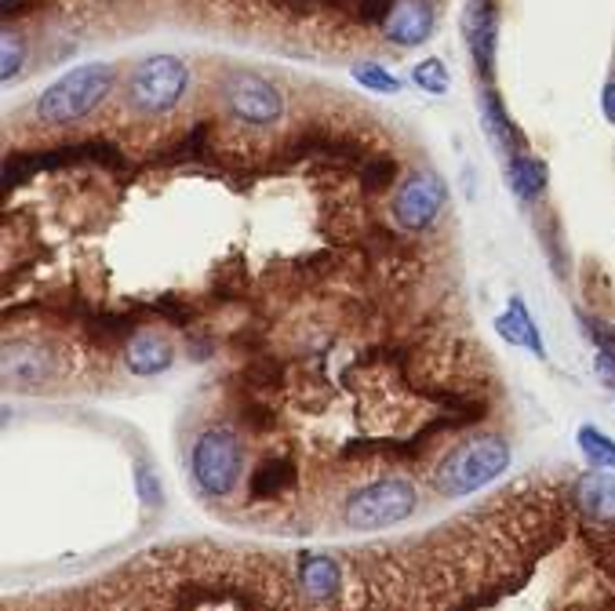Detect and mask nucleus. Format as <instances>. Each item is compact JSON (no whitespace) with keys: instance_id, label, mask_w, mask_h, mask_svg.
<instances>
[{"instance_id":"obj_5","label":"nucleus","mask_w":615,"mask_h":611,"mask_svg":"<svg viewBox=\"0 0 615 611\" xmlns=\"http://www.w3.org/2000/svg\"><path fill=\"white\" fill-rule=\"evenodd\" d=\"M241 466H245V452L241 441L230 430H204L193 444V480L201 484L208 495H230L241 480Z\"/></svg>"},{"instance_id":"obj_10","label":"nucleus","mask_w":615,"mask_h":611,"mask_svg":"<svg viewBox=\"0 0 615 611\" xmlns=\"http://www.w3.org/2000/svg\"><path fill=\"white\" fill-rule=\"evenodd\" d=\"M575 506L583 510L590 521L612 524L615 521V477L594 474L575 484Z\"/></svg>"},{"instance_id":"obj_12","label":"nucleus","mask_w":615,"mask_h":611,"mask_svg":"<svg viewBox=\"0 0 615 611\" xmlns=\"http://www.w3.org/2000/svg\"><path fill=\"white\" fill-rule=\"evenodd\" d=\"M495 331H499V336H503L506 342L528 346V350L536 353V357H547V350H543L539 331H536V325H532V317H528V309H525V303H521V298H514L506 314L495 320Z\"/></svg>"},{"instance_id":"obj_11","label":"nucleus","mask_w":615,"mask_h":611,"mask_svg":"<svg viewBox=\"0 0 615 611\" xmlns=\"http://www.w3.org/2000/svg\"><path fill=\"white\" fill-rule=\"evenodd\" d=\"M127 367H132L135 375H160L171 367V346L160 339V336H135L127 342Z\"/></svg>"},{"instance_id":"obj_24","label":"nucleus","mask_w":615,"mask_h":611,"mask_svg":"<svg viewBox=\"0 0 615 611\" xmlns=\"http://www.w3.org/2000/svg\"><path fill=\"white\" fill-rule=\"evenodd\" d=\"M601 110H605V117L615 124V84H608L605 95H601Z\"/></svg>"},{"instance_id":"obj_2","label":"nucleus","mask_w":615,"mask_h":611,"mask_svg":"<svg viewBox=\"0 0 615 611\" xmlns=\"http://www.w3.org/2000/svg\"><path fill=\"white\" fill-rule=\"evenodd\" d=\"M506 466H510L506 441H499V437H478V441L462 444L451 455H445V463H440L434 474V484L448 499H462V495L478 491L489 480H495Z\"/></svg>"},{"instance_id":"obj_7","label":"nucleus","mask_w":615,"mask_h":611,"mask_svg":"<svg viewBox=\"0 0 615 611\" xmlns=\"http://www.w3.org/2000/svg\"><path fill=\"white\" fill-rule=\"evenodd\" d=\"M445 182H440L434 171H415V176L404 182L398 193V204H393V215L404 229H426L445 207Z\"/></svg>"},{"instance_id":"obj_4","label":"nucleus","mask_w":615,"mask_h":611,"mask_svg":"<svg viewBox=\"0 0 615 611\" xmlns=\"http://www.w3.org/2000/svg\"><path fill=\"white\" fill-rule=\"evenodd\" d=\"M190 88V69L176 55H149L132 73V106L138 113H168Z\"/></svg>"},{"instance_id":"obj_18","label":"nucleus","mask_w":615,"mask_h":611,"mask_svg":"<svg viewBox=\"0 0 615 611\" xmlns=\"http://www.w3.org/2000/svg\"><path fill=\"white\" fill-rule=\"evenodd\" d=\"M594 342H597V375H601V383L615 386V328L597 325L594 328Z\"/></svg>"},{"instance_id":"obj_20","label":"nucleus","mask_w":615,"mask_h":611,"mask_svg":"<svg viewBox=\"0 0 615 611\" xmlns=\"http://www.w3.org/2000/svg\"><path fill=\"white\" fill-rule=\"evenodd\" d=\"M415 84L423 91H431V95H445L448 91V73H445V63L440 59H426L415 66Z\"/></svg>"},{"instance_id":"obj_6","label":"nucleus","mask_w":615,"mask_h":611,"mask_svg":"<svg viewBox=\"0 0 615 611\" xmlns=\"http://www.w3.org/2000/svg\"><path fill=\"white\" fill-rule=\"evenodd\" d=\"M226 106L237 113L245 124H266L281 121L284 113V99L270 80L255 77V73H234L226 80Z\"/></svg>"},{"instance_id":"obj_1","label":"nucleus","mask_w":615,"mask_h":611,"mask_svg":"<svg viewBox=\"0 0 615 611\" xmlns=\"http://www.w3.org/2000/svg\"><path fill=\"white\" fill-rule=\"evenodd\" d=\"M113 88V69L102 63H88L63 73L37 99V117L44 124H77L85 121Z\"/></svg>"},{"instance_id":"obj_8","label":"nucleus","mask_w":615,"mask_h":611,"mask_svg":"<svg viewBox=\"0 0 615 611\" xmlns=\"http://www.w3.org/2000/svg\"><path fill=\"white\" fill-rule=\"evenodd\" d=\"M462 30H467L470 55L484 77L495 73V33H499V15L495 0H470L467 15H462Z\"/></svg>"},{"instance_id":"obj_22","label":"nucleus","mask_w":615,"mask_h":611,"mask_svg":"<svg viewBox=\"0 0 615 611\" xmlns=\"http://www.w3.org/2000/svg\"><path fill=\"white\" fill-rule=\"evenodd\" d=\"M135 488H138V499H143L146 506H157V502H160L157 477H154V469H149L146 463L135 469Z\"/></svg>"},{"instance_id":"obj_3","label":"nucleus","mask_w":615,"mask_h":611,"mask_svg":"<svg viewBox=\"0 0 615 611\" xmlns=\"http://www.w3.org/2000/svg\"><path fill=\"white\" fill-rule=\"evenodd\" d=\"M415 510V488L401 477H382L376 484H368L346 502V524L354 532H379V528H390L404 521Z\"/></svg>"},{"instance_id":"obj_14","label":"nucleus","mask_w":615,"mask_h":611,"mask_svg":"<svg viewBox=\"0 0 615 611\" xmlns=\"http://www.w3.org/2000/svg\"><path fill=\"white\" fill-rule=\"evenodd\" d=\"M481 117H484V128L495 138V146H503L510 157H517L521 149H525V138L517 135V128L510 124V117L503 113V102H499L492 91L481 99Z\"/></svg>"},{"instance_id":"obj_23","label":"nucleus","mask_w":615,"mask_h":611,"mask_svg":"<svg viewBox=\"0 0 615 611\" xmlns=\"http://www.w3.org/2000/svg\"><path fill=\"white\" fill-rule=\"evenodd\" d=\"M393 179V160H368L365 168V186L368 190H382Z\"/></svg>"},{"instance_id":"obj_17","label":"nucleus","mask_w":615,"mask_h":611,"mask_svg":"<svg viewBox=\"0 0 615 611\" xmlns=\"http://www.w3.org/2000/svg\"><path fill=\"white\" fill-rule=\"evenodd\" d=\"M579 448H583V455L597 469H615V441L601 430H594V426H583V430H579Z\"/></svg>"},{"instance_id":"obj_19","label":"nucleus","mask_w":615,"mask_h":611,"mask_svg":"<svg viewBox=\"0 0 615 611\" xmlns=\"http://www.w3.org/2000/svg\"><path fill=\"white\" fill-rule=\"evenodd\" d=\"M354 77H357V84H365L368 91H382V95H393V91H401V80L390 77L379 63L354 66Z\"/></svg>"},{"instance_id":"obj_21","label":"nucleus","mask_w":615,"mask_h":611,"mask_svg":"<svg viewBox=\"0 0 615 611\" xmlns=\"http://www.w3.org/2000/svg\"><path fill=\"white\" fill-rule=\"evenodd\" d=\"M4 59H0V77L11 80L22 69V59H26V48H22V41L15 37V33H4Z\"/></svg>"},{"instance_id":"obj_13","label":"nucleus","mask_w":615,"mask_h":611,"mask_svg":"<svg viewBox=\"0 0 615 611\" xmlns=\"http://www.w3.org/2000/svg\"><path fill=\"white\" fill-rule=\"evenodd\" d=\"M299 579H303V590L310 597L328 601V597L339 593V564H335L332 557H303Z\"/></svg>"},{"instance_id":"obj_15","label":"nucleus","mask_w":615,"mask_h":611,"mask_svg":"<svg viewBox=\"0 0 615 611\" xmlns=\"http://www.w3.org/2000/svg\"><path fill=\"white\" fill-rule=\"evenodd\" d=\"M510 186H514L517 197H525V201L543 193V186H547V160L528 157V154L510 157Z\"/></svg>"},{"instance_id":"obj_9","label":"nucleus","mask_w":615,"mask_h":611,"mask_svg":"<svg viewBox=\"0 0 615 611\" xmlns=\"http://www.w3.org/2000/svg\"><path fill=\"white\" fill-rule=\"evenodd\" d=\"M387 37L404 48H415L434 33V8L426 0H393L390 19L382 22Z\"/></svg>"},{"instance_id":"obj_16","label":"nucleus","mask_w":615,"mask_h":611,"mask_svg":"<svg viewBox=\"0 0 615 611\" xmlns=\"http://www.w3.org/2000/svg\"><path fill=\"white\" fill-rule=\"evenodd\" d=\"M292 480H295V469L288 459H266L251 474V495L255 499H273V495H281Z\"/></svg>"}]
</instances>
